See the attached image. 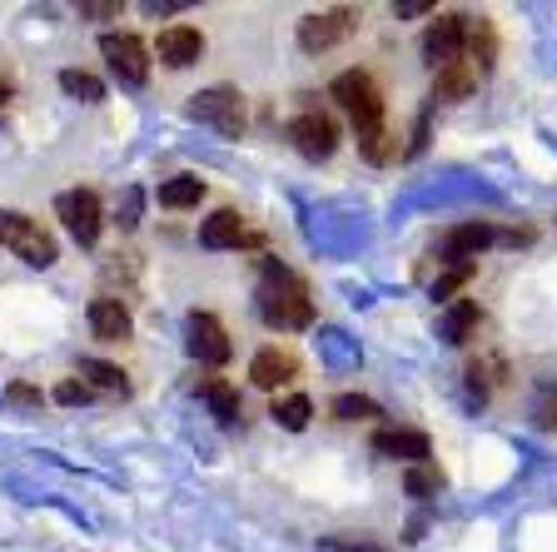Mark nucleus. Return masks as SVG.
Here are the masks:
<instances>
[{"label":"nucleus","instance_id":"f257e3e1","mask_svg":"<svg viewBox=\"0 0 557 552\" xmlns=\"http://www.w3.org/2000/svg\"><path fill=\"white\" fill-rule=\"evenodd\" d=\"M259 314H264L269 329H304V323L313 319L309 284H304L294 269L264 259V279H259Z\"/></svg>","mask_w":557,"mask_h":552},{"label":"nucleus","instance_id":"f03ea898","mask_svg":"<svg viewBox=\"0 0 557 552\" xmlns=\"http://www.w3.org/2000/svg\"><path fill=\"white\" fill-rule=\"evenodd\" d=\"M0 244H5L15 259H25L30 269H50L60 259L55 234H50L40 219L21 214V209H0Z\"/></svg>","mask_w":557,"mask_h":552},{"label":"nucleus","instance_id":"7ed1b4c3","mask_svg":"<svg viewBox=\"0 0 557 552\" xmlns=\"http://www.w3.org/2000/svg\"><path fill=\"white\" fill-rule=\"evenodd\" d=\"M329 95L348 110L354 135H373V130H383V95H379V85H373L369 70H344V75L329 85Z\"/></svg>","mask_w":557,"mask_h":552},{"label":"nucleus","instance_id":"20e7f679","mask_svg":"<svg viewBox=\"0 0 557 552\" xmlns=\"http://www.w3.org/2000/svg\"><path fill=\"white\" fill-rule=\"evenodd\" d=\"M363 15L354 11V5H334V11H313L299 21V46L309 50V56H319V50H334L344 46L348 35L359 30Z\"/></svg>","mask_w":557,"mask_h":552},{"label":"nucleus","instance_id":"39448f33","mask_svg":"<svg viewBox=\"0 0 557 552\" xmlns=\"http://www.w3.org/2000/svg\"><path fill=\"white\" fill-rule=\"evenodd\" d=\"M289 139L294 150L304 155V160H329V155L338 150V120L329 115V110H299V115L289 120Z\"/></svg>","mask_w":557,"mask_h":552},{"label":"nucleus","instance_id":"423d86ee","mask_svg":"<svg viewBox=\"0 0 557 552\" xmlns=\"http://www.w3.org/2000/svg\"><path fill=\"white\" fill-rule=\"evenodd\" d=\"M100 56L110 60V70L120 75V85H145L150 81V50H145L139 35H129V30L100 35Z\"/></svg>","mask_w":557,"mask_h":552},{"label":"nucleus","instance_id":"0eeeda50","mask_svg":"<svg viewBox=\"0 0 557 552\" xmlns=\"http://www.w3.org/2000/svg\"><path fill=\"white\" fill-rule=\"evenodd\" d=\"M55 214L65 219V230L75 234V244H81V249H90V244L100 240V230H104L100 195H90V189H65V195L55 199Z\"/></svg>","mask_w":557,"mask_h":552},{"label":"nucleus","instance_id":"6e6552de","mask_svg":"<svg viewBox=\"0 0 557 552\" xmlns=\"http://www.w3.org/2000/svg\"><path fill=\"white\" fill-rule=\"evenodd\" d=\"M189 115L214 125L220 135H239L244 130V95L230 90V85H214V90H199L195 105H189Z\"/></svg>","mask_w":557,"mask_h":552},{"label":"nucleus","instance_id":"1a4fd4ad","mask_svg":"<svg viewBox=\"0 0 557 552\" xmlns=\"http://www.w3.org/2000/svg\"><path fill=\"white\" fill-rule=\"evenodd\" d=\"M468 21H473V15H438V21L429 25V35H423V60H429L433 70L458 65V56H463V46H468Z\"/></svg>","mask_w":557,"mask_h":552},{"label":"nucleus","instance_id":"9d476101","mask_svg":"<svg viewBox=\"0 0 557 552\" xmlns=\"http://www.w3.org/2000/svg\"><path fill=\"white\" fill-rule=\"evenodd\" d=\"M373 453L423 468V463L433 458V443H429V433H413V428H379V433H373Z\"/></svg>","mask_w":557,"mask_h":552},{"label":"nucleus","instance_id":"9b49d317","mask_svg":"<svg viewBox=\"0 0 557 552\" xmlns=\"http://www.w3.org/2000/svg\"><path fill=\"white\" fill-rule=\"evenodd\" d=\"M189 354L199 364H230V339H224V323L214 314H189Z\"/></svg>","mask_w":557,"mask_h":552},{"label":"nucleus","instance_id":"f8f14e48","mask_svg":"<svg viewBox=\"0 0 557 552\" xmlns=\"http://www.w3.org/2000/svg\"><path fill=\"white\" fill-rule=\"evenodd\" d=\"M154 56L170 70H189L205 56V35H199L195 25H170V30H160V40H154Z\"/></svg>","mask_w":557,"mask_h":552},{"label":"nucleus","instance_id":"ddd939ff","mask_svg":"<svg viewBox=\"0 0 557 552\" xmlns=\"http://www.w3.org/2000/svg\"><path fill=\"white\" fill-rule=\"evenodd\" d=\"M493 240H498V230H493V224L468 219V224H458V230L443 234V259H453V265H478V254H483Z\"/></svg>","mask_w":557,"mask_h":552},{"label":"nucleus","instance_id":"4468645a","mask_svg":"<svg viewBox=\"0 0 557 552\" xmlns=\"http://www.w3.org/2000/svg\"><path fill=\"white\" fill-rule=\"evenodd\" d=\"M90 334L95 339H104V344H125L129 334H135V319H129V309L120 299H95L90 304Z\"/></svg>","mask_w":557,"mask_h":552},{"label":"nucleus","instance_id":"2eb2a0df","mask_svg":"<svg viewBox=\"0 0 557 552\" xmlns=\"http://www.w3.org/2000/svg\"><path fill=\"white\" fill-rule=\"evenodd\" d=\"M294 373H299V358H294L289 348H259L255 364H249V379H255L259 389H284Z\"/></svg>","mask_w":557,"mask_h":552},{"label":"nucleus","instance_id":"dca6fc26","mask_svg":"<svg viewBox=\"0 0 557 552\" xmlns=\"http://www.w3.org/2000/svg\"><path fill=\"white\" fill-rule=\"evenodd\" d=\"M478 85V70L468 65V60H458V65H443L438 75H433V100L453 105V100H468Z\"/></svg>","mask_w":557,"mask_h":552},{"label":"nucleus","instance_id":"f3484780","mask_svg":"<svg viewBox=\"0 0 557 552\" xmlns=\"http://www.w3.org/2000/svg\"><path fill=\"white\" fill-rule=\"evenodd\" d=\"M244 240V219L234 209H214V214L199 224V244L205 249H230V244Z\"/></svg>","mask_w":557,"mask_h":552},{"label":"nucleus","instance_id":"a211bd4d","mask_svg":"<svg viewBox=\"0 0 557 552\" xmlns=\"http://www.w3.org/2000/svg\"><path fill=\"white\" fill-rule=\"evenodd\" d=\"M199 199H205V180H199V174H174V180L160 184L164 209H195Z\"/></svg>","mask_w":557,"mask_h":552},{"label":"nucleus","instance_id":"6ab92c4d","mask_svg":"<svg viewBox=\"0 0 557 552\" xmlns=\"http://www.w3.org/2000/svg\"><path fill=\"white\" fill-rule=\"evenodd\" d=\"M195 389H199V398H205L209 408H214V414L224 418V424H234V418H239V393H234L224 379H214V373H205V379H199Z\"/></svg>","mask_w":557,"mask_h":552},{"label":"nucleus","instance_id":"aec40b11","mask_svg":"<svg viewBox=\"0 0 557 552\" xmlns=\"http://www.w3.org/2000/svg\"><path fill=\"white\" fill-rule=\"evenodd\" d=\"M269 418H274L278 428H289V433H299V428H309V418H313V403L304 398V393H284V398H274V408H269Z\"/></svg>","mask_w":557,"mask_h":552},{"label":"nucleus","instance_id":"412c9836","mask_svg":"<svg viewBox=\"0 0 557 552\" xmlns=\"http://www.w3.org/2000/svg\"><path fill=\"white\" fill-rule=\"evenodd\" d=\"M473 329H478V304L473 299H458L448 314H443V339H448V344H468Z\"/></svg>","mask_w":557,"mask_h":552},{"label":"nucleus","instance_id":"4be33fe9","mask_svg":"<svg viewBox=\"0 0 557 552\" xmlns=\"http://www.w3.org/2000/svg\"><path fill=\"white\" fill-rule=\"evenodd\" d=\"M468 50L478 56V70H487L493 65V56H498V35H493V25H487L483 15L468 25Z\"/></svg>","mask_w":557,"mask_h":552},{"label":"nucleus","instance_id":"5701e85b","mask_svg":"<svg viewBox=\"0 0 557 552\" xmlns=\"http://www.w3.org/2000/svg\"><path fill=\"white\" fill-rule=\"evenodd\" d=\"M329 414L344 418V424H359V418H379V403L363 398V393H338V398L329 403Z\"/></svg>","mask_w":557,"mask_h":552},{"label":"nucleus","instance_id":"b1692460","mask_svg":"<svg viewBox=\"0 0 557 552\" xmlns=\"http://www.w3.org/2000/svg\"><path fill=\"white\" fill-rule=\"evenodd\" d=\"M60 90L75 95V100H85V105L104 100V85L95 81V75H85V70H60Z\"/></svg>","mask_w":557,"mask_h":552},{"label":"nucleus","instance_id":"393cba45","mask_svg":"<svg viewBox=\"0 0 557 552\" xmlns=\"http://www.w3.org/2000/svg\"><path fill=\"white\" fill-rule=\"evenodd\" d=\"M404 488H408V498H423V503H429V498H438L443 473L429 468V463H423V468H408L404 473Z\"/></svg>","mask_w":557,"mask_h":552},{"label":"nucleus","instance_id":"a878e982","mask_svg":"<svg viewBox=\"0 0 557 552\" xmlns=\"http://www.w3.org/2000/svg\"><path fill=\"white\" fill-rule=\"evenodd\" d=\"M359 150H363V160L388 164L398 155V145H394V135H388V130H373V135H359Z\"/></svg>","mask_w":557,"mask_h":552},{"label":"nucleus","instance_id":"bb28decb","mask_svg":"<svg viewBox=\"0 0 557 552\" xmlns=\"http://www.w3.org/2000/svg\"><path fill=\"white\" fill-rule=\"evenodd\" d=\"M81 373L95 383V389H125V373H120L115 364H104V358H85Z\"/></svg>","mask_w":557,"mask_h":552},{"label":"nucleus","instance_id":"cd10ccee","mask_svg":"<svg viewBox=\"0 0 557 552\" xmlns=\"http://www.w3.org/2000/svg\"><path fill=\"white\" fill-rule=\"evenodd\" d=\"M473 274H478V265H453L448 274H443L438 284H433V299H453V294H458V289H463Z\"/></svg>","mask_w":557,"mask_h":552},{"label":"nucleus","instance_id":"c85d7f7f","mask_svg":"<svg viewBox=\"0 0 557 552\" xmlns=\"http://www.w3.org/2000/svg\"><path fill=\"white\" fill-rule=\"evenodd\" d=\"M90 398H95V389L90 383H81V379H65L55 389V403H70V408H75V403H90Z\"/></svg>","mask_w":557,"mask_h":552},{"label":"nucleus","instance_id":"c756f323","mask_svg":"<svg viewBox=\"0 0 557 552\" xmlns=\"http://www.w3.org/2000/svg\"><path fill=\"white\" fill-rule=\"evenodd\" d=\"M120 11H125L120 0H85L81 5V15H90V21H115Z\"/></svg>","mask_w":557,"mask_h":552},{"label":"nucleus","instance_id":"7c9ffc66","mask_svg":"<svg viewBox=\"0 0 557 552\" xmlns=\"http://www.w3.org/2000/svg\"><path fill=\"white\" fill-rule=\"evenodd\" d=\"M5 398L21 403V408H40V393H35L30 383H11V389H5Z\"/></svg>","mask_w":557,"mask_h":552},{"label":"nucleus","instance_id":"2f4dec72","mask_svg":"<svg viewBox=\"0 0 557 552\" xmlns=\"http://www.w3.org/2000/svg\"><path fill=\"white\" fill-rule=\"evenodd\" d=\"M324 552H383V548H373V542H348V538H329V542H324Z\"/></svg>","mask_w":557,"mask_h":552},{"label":"nucleus","instance_id":"473e14b6","mask_svg":"<svg viewBox=\"0 0 557 552\" xmlns=\"http://www.w3.org/2000/svg\"><path fill=\"white\" fill-rule=\"evenodd\" d=\"M394 11L398 15H429L433 5H429V0H404V5H394Z\"/></svg>","mask_w":557,"mask_h":552},{"label":"nucleus","instance_id":"72a5a7b5","mask_svg":"<svg viewBox=\"0 0 557 552\" xmlns=\"http://www.w3.org/2000/svg\"><path fill=\"white\" fill-rule=\"evenodd\" d=\"M5 100H11V85L0 81V115H5Z\"/></svg>","mask_w":557,"mask_h":552}]
</instances>
